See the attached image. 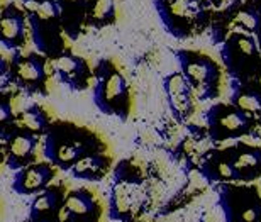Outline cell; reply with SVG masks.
<instances>
[{"label":"cell","mask_w":261,"mask_h":222,"mask_svg":"<svg viewBox=\"0 0 261 222\" xmlns=\"http://www.w3.org/2000/svg\"><path fill=\"white\" fill-rule=\"evenodd\" d=\"M65 197L66 195L63 193V190L58 187L43 190L33 202V207H31V219L61 222Z\"/></svg>","instance_id":"cell-22"},{"label":"cell","mask_w":261,"mask_h":222,"mask_svg":"<svg viewBox=\"0 0 261 222\" xmlns=\"http://www.w3.org/2000/svg\"><path fill=\"white\" fill-rule=\"evenodd\" d=\"M207 136L214 144H226L244 137H258L259 119L239 109L232 102H214L203 114Z\"/></svg>","instance_id":"cell-5"},{"label":"cell","mask_w":261,"mask_h":222,"mask_svg":"<svg viewBox=\"0 0 261 222\" xmlns=\"http://www.w3.org/2000/svg\"><path fill=\"white\" fill-rule=\"evenodd\" d=\"M17 129L15 126V119L12 114L10 102L4 97H0V137H10V129Z\"/></svg>","instance_id":"cell-26"},{"label":"cell","mask_w":261,"mask_h":222,"mask_svg":"<svg viewBox=\"0 0 261 222\" xmlns=\"http://www.w3.org/2000/svg\"><path fill=\"white\" fill-rule=\"evenodd\" d=\"M93 104L106 116L127 121L133 112V94L127 78L112 60L103 58L93 70Z\"/></svg>","instance_id":"cell-3"},{"label":"cell","mask_w":261,"mask_h":222,"mask_svg":"<svg viewBox=\"0 0 261 222\" xmlns=\"http://www.w3.org/2000/svg\"><path fill=\"white\" fill-rule=\"evenodd\" d=\"M5 75H7V63H5V60L0 56V78Z\"/></svg>","instance_id":"cell-29"},{"label":"cell","mask_w":261,"mask_h":222,"mask_svg":"<svg viewBox=\"0 0 261 222\" xmlns=\"http://www.w3.org/2000/svg\"><path fill=\"white\" fill-rule=\"evenodd\" d=\"M61 222H102V205L90 190H73L65 197Z\"/></svg>","instance_id":"cell-15"},{"label":"cell","mask_w":261,"mask_h":222,"mask_svg":"<svg viewBox=\"0 0 261 222\" xmlns=\"http://www.w3.org/2000/svg\"><path fill=\"white\" fill-rule=\"evenodd\" d=\"M38 144L36 134L17 129L7 141V164L14 170H22L33 164L34 149Z\"/></svg>","instance_id":"cell-20"},{"label":"cell","mask_w":261,"mask_h":222,"mask_svg":"<svg viewBox=\"0 0 261 222\" xmlns=\"http://www.w3.org/2000/svg\"><path fill=\"white\" fill-rule=\"evenodd\" d=\"M126 222H143V220H134V219H130V220H126Z\"/></svg>","instance_id":"cell-31"},{"label":"cell","mask_w":261,"mask_h":222,"mask_svg":"<svg viewBox=\"0 0 261 222\" xmlns=\"http://www.w3.org/2000/svg\"><path fill=\"white\" fill-rule=\"evenodd\" d=\"M146 175L141 164H136L133 159H124L116 168V182L111 192L109 202V215L114 220L126 222L134 219L136 205L141 204L144 195L143 183Z\"/></svg>","instance_id":"cell-8"},{"label":"cell","mask_w":261,"mask_h":222,"mask_svg":"<svg viewBox=\"0 0 261 222\" xmlns=\"http://www.w3.org/2000/svg\"><path fill=\"white\" fill-rule=\"evenodd\" d=\"M55 177V170L51 163H33L22 168L14 180V190L19 193L31 195L41 193L48 188L49 182Z\"/></svg>","instance_id":"cell-19"},{"label":"cell","mask_w":261,"mask_h":222,"mask_svg":"<svg viewBox=\"0 0 261 222\" xmlns=\"http://www.w3.org/2000/svg\"><path fill=\"white\" fill-rule=\"evenodd\" d=\"M163 29L171 38L189 41L211 31L214 10L198 9L190 0H153Z\"/></svg>","instance_id":"cell-6"},{"label":"cell","mask_w":261,"mask_h":222,"mask_svg":"<svg viewBox=\"0 0 261 222\" xmlns=\"http://www.w3.org/2000/svg\"><path fill=\"white\" fill-rule=\"evenodd\" d=\"M28 222H49V220H39V219H29Z\"/></svg>","instance_id":"cell-30"},{"label":"cell","mask_w":261,"mask_h":222,"mask_svg":"<svg viewBox=\"0 0 261 222\" xmlns=\"http://www.w3.org/2000/svg\"><path fill=\"white\" fill-rule=\"evenodd\" d=\"M178 70L185 76L194 94L202 102H216L226 92L227 73L221 61L207 51L180 48L175 51Z\"/></svg>","instance_id":"cell-2"},{"label":"cell","mask_w":261,"mask_h":222,"mask_svg":"<svg viewBox=\"0 0 261 222\" xmlns=\"http://www.w3.org/2000/svg\"><path fill=\"white\" fill-rule=\"evenodd\" d=\"M198 172L205 182L212 185L234 182L226 144H217V146L205 149L200 156V161H198Z\"/></svg>","instance_id":"cell-16"},{"label":"cell","mask_w":261,"mask_h":222,"mask_svg":"<svg viewBox=\"0 0 261 222\" xmlns=\"http://www.w3.org/2000/svg\"><path fill=\"white\" fill-rule=\"evenodd\" d=\"M61 24L68 39L75 41L87 29L88 0H56Z\"/></svg>","instance_id":"cell-21"},{"label":"cell","mask_w":261,"mask_h":222,"mask_svg":"<svg viewBox=\"0 0 261 222\" xmlns=\"http://www.w3.org/2000/svg\"><path fill=\"white\" fill-rule=\"evenodd\" d=\"M219 58L231 81H246L261 70V49L253 33H232L219 44Z\"/></svg>","instance_id":"cell-7"},{"label":"cell","mask_w":261,"mask_h":222,"mask_svg":"<svg viewBox=\"0 0 261 222\" xmlns=\"http://www.w3.org/2000/svg\"><path fill=\"white\" fill-rule=\"evenodd\" d=\"M229 102L261 119V70L246 81H229Z\"/></svg>","instance_id":"cell-18"},{"label":"cell","mask_w":261,"mask_h":222,"mask_svg":"<svg viewBox=\"0 0 261 222\" xmlns=\"http://www.w3.org/2000/svg\"><path fill=\"white\" fill-rule=\"evenodd\" d=\"M0 158H2V153H0Z\"/></svg>","instance_id":"cell-33"},{"label":"cell","mask_w":261,"mask_h":222,"mask_svg":"<svg viewBox=\"0 0 261 222\" xmlns=\"http://www.w3.org/2000/svg\"><path fill=\"white\" fill-rule=\"evenodd\" d=\"M106 143L97 132L73 122H53L46 131V158L51 164L66 172L80 159L106 151Z\"/></svg>","instance_id":"cell-1"},{"label":"cell","mask_w":261,"mask_h":222,"mask_svg":"<svg viewBox=\"0 0 261 222\" xmlns=\"http://www.w3.org/2000/svg\"><path fill=\"white\" fill-rule=\"evenodd\" d=\"M190 2L194 5H197L198 9L214 10V12H216V10L221 9L222 5H226L229 0H190Z\"/></svg>","instance_id":"cell-28"},{"label":"cell","mask_w":261,"mask_h":222,"mask_svg":"<svg viewBox=\"0 0 261 222\" xmlns=\"http://www.w3.org/2000/svg\"><path fill=\"white\" fill-rule=\"evenodd\" d=\"M259 126H261V119H259Z\"/></svg>","instance_id":"cell-32"},{"label":"cell","mask_w":261,"mask_h":222,"mask_svg":"<svg viewBox=\"0 0 261 222\" xmlns=\"http://www.w3.org/2000/svg\"><path fill=\"white\" fill-rule=\"evenodd\" d=\"M15 126H17V129H22V131L33 134H46L51 122L48 121V117H46V114L41 107L33 105L19 112V116L15 117Z\"/></svg>","instance_id":"cell-25"},{"label":"cell","mask_w":261,"mask_h":222,"mask_svg":"<svg viewBox=\"0 0 261 222\" xmlns=\"http://www.w3.org/2000/svg\"><path fill=\"white\" fill-rule=\"evenodd\" d=\"M33 43L41 54L56 60L66 49V34L61 24L56 0H22Z\"/></svg>","instance_id":"cell-4"},{"label":"cell","mask_w":261,"mask_h":222,"mask_svg":"<svg viewBox=\"0 0 261 222\" xmlns=\"http://www.w3.org/2000/svg\"><path fill=\"white\" fill-rule=\"evenodd\" d=\"M251 4V14H253V34L256 38L259 49H261V0H249Z\"/></svg>","instance_id":"cell-27"},{"label":"cell","mask_w":261,"mask_h":222,"mask_svg":"<svg viewBox=\"0 0 261 222\" xmlns=\"http://www.w3.org/2000/svg\"><path fill=\"white\" fill-rule=\"evenodd\" d=\"M163 92L175 121L180 124L190 122L195 114L198 99L180 70L163 76Z\"/></svg>","instance_id":"cell-11"},{"label":"cell","mask_w":261,"mask_h":222,"mask_svg":"<svg viewBox=\"0 0 261 222\" xmlns=\"http://www.w3.org/2000/svg\"><path fill=\"white\" fill-rule=\"evenodd\" d=\"M53 70L61 84L75 92L87 90L93 80V71L88 66V61L70 51H65L53 60Z\"/></svg>","instance_id":"cell-14"},{"label":"cell","mask_w":261,"mask_h":222,"mask_svg":"<svg viewBox=\"0 0 261 222\" xmlns=\"http://www.w3.org/2000/svg\"><path fill=\"white\" fill-rule=\"evenodd\" d=\"M25 24H28V14L10 4L0 14V44L9 49H17L25 41Z\"/></svg>","instance_id":"cell-17"},{"label":"cell","mask_w":261,"mask_h":222,"mask_svg":"<svg viewBox=\"0 0 261 222\" xmlns=\"http://www.w3.org/2000/svg\"><path fill=\"white\" fill-rule=\"evenodd\" d=\"M253 14L249 0H229L214 12L211 24V38L216 44H222L229 36L238 31L253 33Z\"/></svg>","instance_id":"cell-10"},{"label":"cell","mask_w":261,"mask_h":222,"mask_svg":"<svg viewBox=\"0 0 261 222\" xmlns=\"http://www.w3.org/2000/svg\"><path fill=\"white\" fill-rule=\"evenodd\" d=\"M117 20L116 0H88L87 27L103 29L114 25Z\"/></svg>","instance_id":"cell-24"},{"label":"cell","mask_w":261,"mask_h":222,"mask_svg":"<svg viewBox=\"0 0 261 222\" xmlns=\"http://www.w3.org/2000/svg\"><path fill=\"white\" fill-rule=\"evenodd\" d=\"M234 182L256 183L261 178V146L243 139L226 144Z\"/></svg>","instance_id":"cell-12"},{"label":"cell","mask_w":261,"mask_h":222,"mask_svg":"<svg viewBox=\"0 0 261 222\" xmlns=\"http://www.w3.org/2000/svg\"><path fill=\"white\" fill-rule=\"evenodd\" d=\"M15 81L29 94H43L48 84V58L44 54L15 56L12 63Z\"/></svg>","instance_id":"cell-13"},{"label":"cell","mask_w":261,"mask_h":222,"mask_svg":"<svg viewBox=\"0 0 261 222\" xmlns=\"http://www.w3.org/2000/svg\"><path fill=\"white\" fill-rule=\"evenodd\" d=\"M112 159L111 156L102 151L90 154V156L80 159L70 172L75 178L78 180H87V182H100L111 170Z\"/></svg>","instance_id":"cell-23"},{"label":"cell","mask_w":261,"mask_h":222,"mask_svg":"<svg viewBox=\"0 0 261 222\" xmlns=\"http://www.w3.org/2000/svg\"><path fill=\"white\" fill-rule=\"evenodd\" d=\"M217 205L224 222H261V187L239 182L217 185Z\"/></svg>","instance_id":"cell-9"}]
</instances>
